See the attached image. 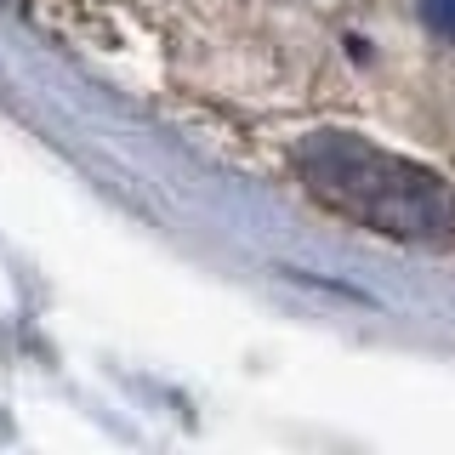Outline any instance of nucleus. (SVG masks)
I'll return each instance as SVG.
<instances>
[{
	"instance_id": "obj_1",
	"label": "nucleus",
	"mask_w": 455,
	"mask_h": 455,
	"mask_svg": "<svg viewBox=\"0 0 455 455\" xmlns=\"http://www.w3.org/2000/svg\"><path fill=\"white\" fill-rule=\"evenodd\" d=\"M291 165L319 205L341 211L347 222L376 228L410 245L455 239V182L427 171L404 154L381 148L359 132H307L291 142Z\"/></svg>"
},
{
	"instance_id": "obj_2",
	"label": "nucleus",
	"mask_w": 455,
	"mask_h": 455,
	"mask_svg": "<svg viewBox=\"0 0 455 455\" xmlns=\"http://www.w3.org/2000/svg\"><path fill=\"white\" fill-rule=\"evenodd\" d=\"M416 12H421V23L433 28V35L455 40V0H416Z\"/></svg>"
}]
</instances>
